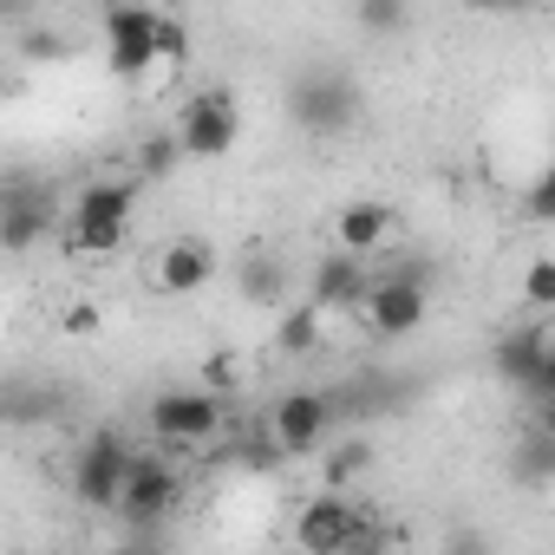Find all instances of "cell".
I'll return each instance as SVG.
<instances>
[{"label": "cell", "instance_id": "cell-1", "mask_svg": "<svg viewBox=\"0 0 555 555\" xmlns=\"http://www.w3.org/2000/svg\"><path fill=\"white\" fill-rule=\"evenodd\" d=\"M164 14L144 0H105V66L112 79H144L151 66H164V40H157Z\"/></svg>", "mask_w": 555, "mask_h": 555}, {"label": "cell", "instance_id": "cell-2", "mask_svg": "<svg viewBox=\"0 0 555 555\" xmlns=\"http://www.w3.org/2000/svg\"><path fill=\"white\" fill-rule=\"evenodd\" d=\"M288 118H295L301 131H314V138H347L353 118H360V86H353L347 73H334V66L301 73V79L288 86Z\"/></svg>", "mask_w": 555, "mask_h": 555}, {"label": "cell", "instance_id": "cell-3", "mask_svg": "<svg viewBox=\"0 0 555 555\" xmlns=\"http://www.w3.org/2000/svg\"><path fill=\"white\" fill-rule=\"evenodd\" d=\"M131 203H138L131 183H92V190H79L73 222H66V248L73 255H112L125 242V229H131Z\"/></svg>", "mask_w": 555, "mask_h": 555}, {"label": "cell", "instance_id": "cell-4", "mask_svg": "<svg viewBox=\"0 0 555 555\" xmlns=\"http://www.w3.org/2000/svg\"><path fill=\"white\" fill-rule=\"evenodd\" d=\"M131 464H138V451H131L118 431L86 438V451H79V464H73V496H79L86 509H118Z\"/></svg>", "mask_w": 555, "mask_h": 555}, {"label": "cell", "instance_id": "cell-5", "mask_svg": "<svg viewBox=\"0 0 555 555\" xmlns=\"http://www.w3.org/2000/svg\"><path fill=\"white\" fill-rule=\"evenodd\" d=\"M327 425H334V399L314 392V386L282 392V399H274V412H268V438L282 444L288 457H314L321 438H327Z\"/></svg>", "mask_w": 555, "mask_h": 555}, {"label": "cell", "instance_id": "cell-6", "mask_svg": "<svg viewBox=\"0 0 555 555\" xmlns=\"http://www.w3.org/2000/svg\"><path fill=\"white\" fill-rule=\"evenodd\" d=\"M366 535H373V522H366V509H360L353 496H314V503H301V516H295V542L314 548V555L366 548Z\"/></svg>", "mask_w": 555, "mask_h": 555}, {"label": "cell", "instance_id": "cell-7", "mask_svg": "<svg viewBox=\"0 0 555 555\" xmlns=\"http://www.w3.org/2000/svg\"><path fill=\"white\" fill-rule=\"evenodd\" d=\"M360 314H366V327H373L379 340H405V334H418V327H425L431 295H425L418 274H386V282H373V288H366Z\"/></svg>", "mask_w": 555, "mask_h": 555}, {"label": "cell", "instance_id": "cell-8", "mask_svg": "<svg viewBox=\"0 0 555 555\" xmlns=\"http://www.w3.org/2000/svg\"><path fill=\"white\" fill-rule=\"evenodd\" d=\"M177 138H183V157H229L235 151V138H242V112H235V99L229 92H196L190 105H183V118H177Z\"/></svg>", "mask_w": 555, "mask_h": 555}, {"label": "cell", "instance_id": "cell-9", "mask_svg": "<svg viewBox=\"0 0 555 555\" xmlns=\"http://www.w3.org/2000/svg\"><path fill=\"white\" fill-rule=\"evenodd\" d=\"M222 425V392L196 386V392H157L151 399V431L164 444H209Z\"/></svg>", "mask_w": 555, "mask_h": 555}, {"label": "cell", "instance_id": "cell-10", "mask_svg": "<svg viewBox=\"0 0 555 555\" xmlns=\"http://www.w3.org/2000/svg\"><path fill=\"white\" fill-rule=\"evenodd\" d=\"M177 503H183L177 464H164V457H144V451H138V464H131V477H125L118 509H125L131 522H157V516H170Z\"/></svg>", "mask_w": 555, "mask_h": 555}, {"label": "cell", "instance_id": "cell-11", "mask_svg": "<svg viewBox=\"0 0 555 555\" xmlns=\"http://www.w3.org/2000/svg\"><path fill=\"white\" fill-rule=\"evenodd\" d=\"M366 288H373V282H366V255H353V248H340V242H334V248L314 261L308 301L334 314V308H360V301H366Z\"/></svg>", "mask_w": 555, "mask_h": 555}, {"label": "cell", "instance_id": "cell-12", "mask_svg": "<svg viewBox=\"0 0 555 555\" xmlns=\"http://www.w3.org/2000/svg\"><path fill=\"white\" fill-rule=\"evenodd\" d=\"M216 282V248L203 242V235H177V242H164V255H157V288L164 295H203Z\"/></svg>", "mask_w": 555, "mask_h": 555}, {"label": "cell", "instance_id": "cell-13", "mask_svg": "<svg viewBox=\"0 0 555 555\" xmlns=\"http://www.w3.org/2000/svg\"><path fill=\"white\" fill-rule=\"evenodd\" d=\"M334 242L353 248V255L386 248V242H392V209H386V203H347V209L334 216Z\"/></svg>", "mask_w": 555, "mask_h": 555}, {"label": "cell", "instance_id": "cell-14", "mask_svg": "<svg viewBox=\"0 0 555 555\" xmlns=\"http://www.w3.org/2000/svg\"><path fill=\"white\" fill-rule=\"evenodd\" d=\"M542 360H548V340H542V334H503V340H496V373H503L509 386H522V392L542 386Z\"/></svg>", "mask_w": 555, "mask_h": 555}, {"label": "cell", "instance_id": "cell-15", "mask_svg": "<svg viewBox=\"0 0 555 555\" xmlns=\"http://www.w3.org/2000/svg\"><path fill=\"white\" fill-rule=\"evenodd\" d=\"M321 314H327V308H314V301H301V308H288V314H282V327H274V347H282L288 360H301V353H314V347H321Z\"/></svg>", "mask_w": 555, "mask_h": 555}, {"label": "cell", "instance_id": "cell-16", "mask_svg": "<svg viewBox=\"0 0 555 555\" xmlns=\"http://www.w3.org/2000/svg\"><path fill=\"white\" fill-rule=\"evenodd\" d=\"M242 295H248L255 308H282V295H288V274H282V261H248V274H242Z\"/></svg>", "mask_w": 555, "mask_h": 555}, {"label": "cell", "instance_id": "cell-17", "mask_svg": "<svg viewBox=\"0 0 555 555\" xmlns=\"http://www.w3.org/2000/svg\"><path fill=\"white\" fill-rule=\"evenodd\" d=\"M353 14H360V27H366L373 40L405 34V0H353Z\"/></svg>", "mask_w": 555, "mask_h": 555}, {"label": "cell", "instance_id": "cell-18", "mask_svg": "<svg viewBox=\"0 0 555 555\" xmlns=\"http://www.w3.org/2000/svg\"><path fill=\"white\" fill-rule=\"evenodd\" d=\"M40 229H47V216H40V209H27V203H14V209H8V229H0V242L21 255V248H34V242H40Z\"/></svg>", "mask_w": 555, "mask_h": 555}, {"label": "cell", "instance_id": "cell-19", "mask_svg": "<svg viewBox=\"0 0 555 555\" xmlns=\"http://www.w3.org/2000/svg\"><path fill=\"white\" fill-rule=\"evenodd\" d=\"M516 477L522 483H548L555 477V438H529L522 457H516Z\"/></svg>", "mask_w": 555, "mask_h": 555}, {"label": "cell", "instance_id": "cell-20", "mask_svg": "<svg viewBox=\"0 0 555 555\" xmlns=\"http://www.w3.org/2000/svg\"><path fill=\"white\" fill-rule=\"evenodd\" d=\"M522 301H529V308H555V261H548V255L522 268Z\"/></svg>", "mask_w": 555, "mask_h": 555}, {"label": "cell", "instance_id": "cell-21", "mask_svg": "<svg viewBox=\"0 0 555 555\" xmlns=\"http://www.w3.org/2000/svg\"><path fill=\"white\" fill-rule=\"evenodd\" d=\"M366 464H373V451L353 438V444H340V457H327V477H334V483H347V477H360Z\"/></svg>", "mask_w": 555, "mask_h": 555}, {"label": "cell", "instance_id": "cell-22", "mask_svg": "<svg viewBox=\"0 0 555 555\" xmlns=\"http://www.w3.org/2000/svg\"><path fill=\"white\" fill-rule=\"evenodd\" d=\"M177 157H183V138H177V131H170V138H157V144H144V170H157V177H164Z\"/></svg>", "mask_w": 555, "mask_h": 555}, {"label": "cell", "instance_id": "cell-23", "mask_svg": "<svg viewBox=\"0 0 555 555\" xmlns=\"http://www.w3.org/2000/svg\"><path fill=\"white\" fill-rule=\"evenodd\" d=\"M235 379H242V366H235V353H216V360L203 366V386H216V392H235Z\"/></svg>", "mask_w": 555, "mask_h": 555}, {"label": "cell", "instance_id": "cell-24", "mask_svg": "<svg viewBox=\"0 0 555 555\" xmlns=\"http://www.w3.org/2000/svg\"><path fill=\"white\" fill-rule=\"evenodd\" d=\"M529 216H535V222H555V164H548L542 183L529 190Z\"/></svg>", "mask_w": 555, "mask_h": 555}, {"label": "cell", "instance_id": "cell-25", "mask_svg": "<svg viewBox=\"0 0 555 555\" xmlns=\"http://www.w3.org/2000/svg\"><path fill=\"white\" fill-rule=\"evenodd\" d=\"M157 40H164V66H183L190 60V40H183V27L164 14V27H157Z\"/></svg>", "mask_w": 555, "mask_h": 555}, {"label": "cell", "instance_id": "cell-26", "mask_svg": "<svg viewBox=\"0 0 555 555\" xmlns=\"http://www.w3.org/2000/svg\"><path fill=\"white\" fill-rule=\"evenodd\" d=\"M464 8H477V14H522L529 0H464Z\"/></svg>", "mask_w": 555, "mask_h": 555}, {"label": "cell", "instance_id": "cell-27", "mask_svg": "<svg viewBox=\"0 0 555 555\" xmlns=\"http://www.w3.org/2000/svg\"><path fill=\"white\" fill-rule=\"evenodd\" d=\"M535 399L555 405V340H548V360H542V386H535Z\"/></svg>", "mask_w": 555, "mask_h": 555}, {"label": "cell", "instance_id": "cell-28", "mask_svg": "<svg viewBox=\"0 0 555 555\" xmlns=\"http://www.w3.org/2000/svg\"><path fill=\"white\" fill-rule=\"evenodd\" d=\"M66 327H73V334H92V327H99V314H92V308H73V314H66Z\"/></svg>", "mask_w": 555, "mask_h": 555}]
</instances>
